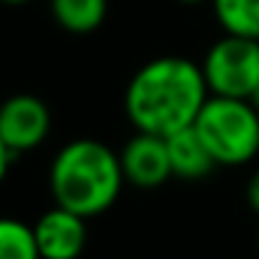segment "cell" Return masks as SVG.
Here are the masks:
<instances>
[{
	"label": "cell",
	"instance_id": "cell-1",
	"mask_svg": "<svg viewBox=\"0 0 259 259\" xmlns=\"http://www.w3.org/2000/svg\"><path fill=\"white\" fill-rule=\"evenodd\" d=\"M209 101L201 64L184 56H159L131 75L123 109L134 131L170 137L190 128Z\"/></svg>",
	"mask_w": 259,
	"mask_h": 259
},
{
	"label": "cell",
	"instance_id": "cell-2",
	"mask_svg": "<svg viewBox=\"0 0 259 259\" xmlns=\"http://www.w3.org/2000/svg\"><path fill=\"white\" fill-rule=\"evenodd\" d=\"M123 184L125 176L120 167V153L90 137L59 148L48 173L53 203L87 220L109 212L117 203Z\"/></svg>",
	"mask_w": 259,
	"mask_h": 259
},
{
	"label": "cell",
	"instance_id": "cell-3",
	"mask_svg": "<svg viewBox=\"0 0 259 259\" xmlns=\"http://www.w3.org/2000/svg\"><path fill=\"white\" fill-rule=\"evenodd\" d=\"M192 128L218 167H242L259 156V109L251 101L209 95Z\"/></svg>",
	"mask_w": 259,
	"mask_h": 259
},
{
	"label": "cell",
	"instance_id": "cell-4",
	"mask_svg": "<svg viewBox=\"0 0 259 259\" xmlns=\"http://www.w3.org/2000/svg\"><path fill=\"white\" fill-rule=\"evenodd\" d=\"M201 70L209 95L251 101L259 87V39L223 34L203 53Z\"/></svg>",
	"mask_w": 259,
	"mask_h": 259
},
{
	"label": "cell",
	"instance_id": "cell-5",
	"mask_svg": "<svg viewBox=\"0 0 259 259\" xmlns=\"http://www.w3.org/2000/svg\"><path fill=\"white\" fill-rule=\"evenodd\" d=\"M51 109L36 95L20 92L0 103V140L14 156L39 148L51 134Z\"/></svg>",
	"mask_w": 259,
	"mask_h": 259
},
{
	"label": "cell",
	"instance_id": "cell-6",
	"mask_svg": "<svg viewBox=\"0 0 259 259\" xmlns=\"http://www.w3.org/2000/svg\"><path fill=\"white\" fill-rule=\"evenodd\" d=\"M120 167H123L125 184L137 187V190H156V187L167 184L173 179L167 140L137 131L120 151Z\"/></svg>",
	"mask_w": 259,
	"mask_h": 259
},
{
	"label": "cell",
	"instance_id": "cell-7",
	"mask_svg": "<svg viewBox=\"0 0 259 259\" xmlns=\"http://www.w3.org/2000/svg\"><path fill=\"white\" fill-rule=\"evenodd\" d=\"M34 240L42 259H78L87 248V218L53 203L34 220Z\"/></svg>",
	"mask_w": 259,
	"mask_h": 259
},
{
	"label": "cell",
	"instance_id": "cell-8",
	"mask_svg": "<svg viewBox=\"0 0 259 259\" xmlns=\"http://www.w3.org/2000/svg\"><path fill=\"white\" fill-rule=\"evenodd\" d=\"M167 140V153H170V167H173V179L181 181H201L212 173L214 164L212 153L195 134V128H181L176 134L164 137Z\"/></svg>",
	"mask_w": 259,
	"mask_h": 259
},
{
	"label": "cell",
	"instance_id": "cell-9",
	"mask_svg": "<svg viewBox=\"0 0 259 259\" xmlns=\"http://www.w3.org/2000/svg\"><path fill=\"white\" fill-rule=\"evenodd\" d=\"M51 14L67 34H92L109 14V0H51Z\"/></svg>",
	"mask_w": 259,
	"mask_h": 259
},
{
	"label": "cell",
	"instance_id": "cell-10",
	"mask_svg": "<svg viewBox=\"0 0 259 259\" xmlns=\"http://www.w3.org/2000/svg\"><path fill=\"white\" fill-rule=\"evenodd\" d=\"M220 31L259 39V0H209Z\"/></svg>",
	"mask_w": 259,
	"mask_h": 259
},
{
	"label": "cell",
	"instance_id": "cell-11",
	"mask_svg": "<svg viewBox=\"0 0 259 259\" xmlns=\"http://www.w3.org/2000/svg\"><path fill=\"white\" fill-rule=\"evenodd\" d=\"M0 259H42L34 226L17 218H0Z\"/></svg>",
	"mask_w": 259,
	"mask_h": 259
},
{
	"label": "cell",
	"instance_id": "cell-12",
	"mask_svg": "<svg viewBox=\"0 0 259 259\" xmlns=\"http://www.w3.org/2000/svg\"><path fill=\"white\" fill-rule=\"evenodd\" d=\"M245 201H248V206L259 214V170H253V176L245 184Z\"/></svg>",
	"mask_w": 259,
	"mask_h": 259
},
{
	"label": "cell",
	"instance_id": "cell-13",
	"mask_svg": "<svg viewBox=\"0 0 259 259\" xmlns=\"http://www.w3.org/2000/svg\"><path fill=\"white\" fill-rule=\"evenodd\" d=\"M14 159H17V156H14V153L6 148V142L0 140V184H3V179L9 176V167H12Z\"/></svg>",
	"mask_w": 259,
	"mask_h": 259
},
{
	"label": "cell",
	"instance_id": "cell-14",
	"mask_svg": "<svg viewBox=\"0 0 259 259\" xmlns=\"http://www.w3.org/2000/svg\"><path fill=\"white\" fill-rule=\"evenodd\" d=\"M181 6H201V3H209V0H176Z\"/></svg>",
	"mask_w": 259,
	"mask_h": 259
},
{
	"label": "cell",
	"instance_id": "cell-15",
	"mask_svg": "<svg viewBox=\"0 0 259 259\" xmlns=\"http://www.w3.org/2000/svg\"><path fill=\"white\" fill-rule=\"evenodd\" d=\"M0 3H6V6H23V3H31V0H0Z\"/></svg>",
	"mask_w": 259,
	"mask_h": 259
},
{
	"label": "cell",
	"instance_id": "cell-16",
	"mask_svg": "<svg viewBox=\"0 0 259 259\" xmlns=\"http://www.w3.org/2000/svg\"><path fill=\"white\" fill-rule=\"evenodd\" d=\"M251 103H253V106H256V109H259V87H256V92H253V98H251Z\"/></svg>",
	"mask_w": 259,
	"mask_h": 259
}]
</instances>
